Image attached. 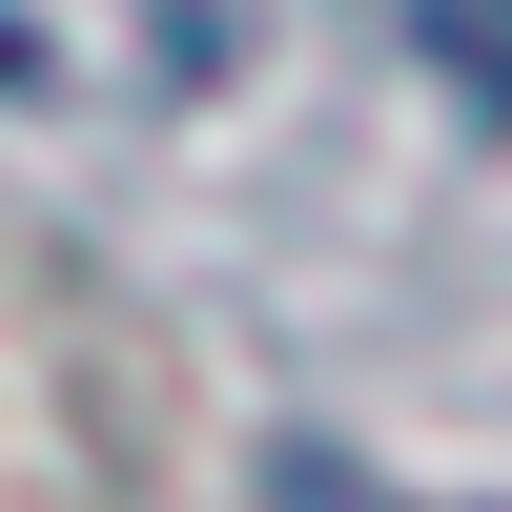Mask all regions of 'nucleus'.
Returning <instances> with one entry per match:
<instances>
[{
	"instance_id": "nucleus-2",
	"label": "nucleus",
	"mask_w": 512,
	"mask_h": 512,
	"mask_svg": "<svg viewBox=\"0 0 512 512\" xmlns=\"http://www.w3.org/2000/svg\"><path fill=\"white\" fill-rule=\"evenodd\" d=\"M451 41H472V82H512V0H431Z\"/></svg>"
},
{
	"instance_id": "nucleus-1",
	"label": "nucleus",
	"mask_w": 512,
	"mask_h": 512,
	"mask_svg": "<svg viewBox=\"0 0 512 512\" xmlns=\"http://www.w3.org/2000/svg\"><path fill=\"white\" fill-rule=\"evenodd\" d=\"M267 512H390V492H369L349 451H267Z\"/></svg>"
}]
</instances>
